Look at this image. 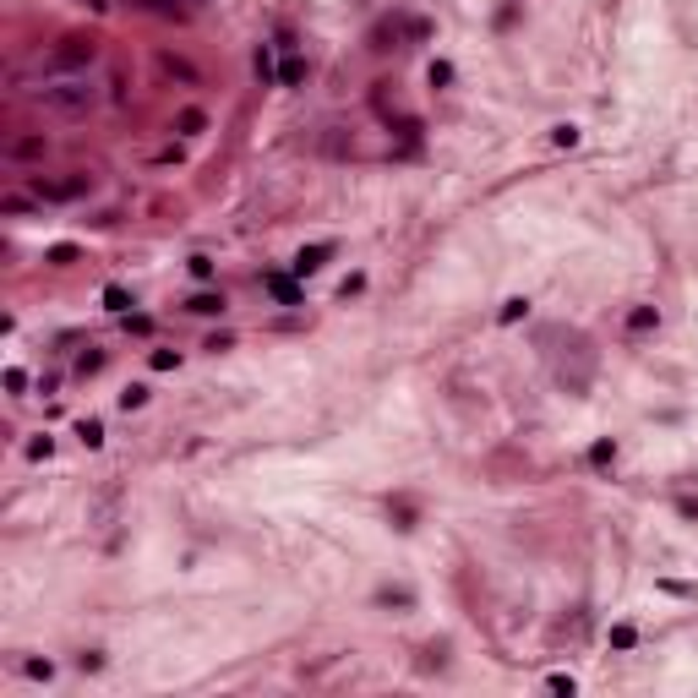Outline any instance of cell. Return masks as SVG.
<instances>
[{
	"mask_svg": "<svg viewBox=\"0 0 698 698\" xmlns=\"http://www.w3.org/2000/svg\"><path fill=\"white\" fill-rule=\"evenodd\" d=\"M279 82H284V87H301V82H306V61H301V55H290V61L279 66Z\"/></svg>",
	"mask_w": 698,
	"mask_h": 698,
	"instance_id": "cell-8",
	"label": "cell"
},
{
	"mask_svg": "<svg viewBox=\"0 0 698 698\" xmlns=\"http://www.w3.org/2000/svg\"><path fill=\"white\" fill-rule=\"evenodd\" d=\"M137 6H148V11H169V17H180V6H175V0H137Z\"/></svg>",
	"mask_w": 698,
	"mask_h": 698,
	"instance_id": "cell-25",
	"label": "cell"
},
{
	"mask_svg": "<svg viewBox=\"0 0 698 698\" xmlns=\"http://www.w3.org/2000/svg\"><path fill=\"white\" fill-rule=\"evenodd\" d=\"M82 191H93V175H87V169H72L66 180L39 186V197H44V202H72V197H82Z\"/></svg>",
	"mask_w": 698,
	"mask_h": 698,
	"instance_id": "cell-3",
	"label": "cell"
},
{
	"mask_svg": "<svg viewBox=\"0 0 698 698\" xmlns=\"http://www.w3.org/2000/svg\"><path fill=\"white\" fill-rule=\"evenodd\" d=\"M77 437L87 442V448H98V442H104V426H98V420H82V426H77Z\"/></svg>",
	"mask_w": 698,
	"mask_h": 698,
	"instance_id": "cell-13",
	"label": "cell"
},
{
	"mask_svg": "<svg viewBox=\"0 0 698 698\" xmlns=\"http://www.w3.org/2000/svg\"><path fill=\"white\" fill-rule=\"evenodd\" d=\"M524 311H530V301H524V295H513V301H508V306H502V322H519V316H524Z\"/></svg>",
	"mask_w": 698,
	"mask_h": 698,
	"instance_id": "cell-17",
	"label": "cell"
},
{
	"mask_svg": "<svg viewBox=\"0 0 698 698\" xmlns=\"http://www.w3.org/2000/svg\"><path fill=\"white\" fill-rule=\"evenodd\" d=\"M191 279H213V257H191Z\"/></svg>",
	"mask_w": 698,
	"mask_h": 698,
	"instance_id": "cell-20",
	"label": "cell"
},
{
	"mask_svg": "<svg viewBox=\"0 0 698 698\" xmlns=\"http://www.w3.org/2000/svg\"><path fill=\"white\" fill-rule=\"evenodd\" d=\"M257 77H262V82L273 77V55H268V50H257Z\"/></svg>",
	"mask_w": 698,
	"mask_h": 698,
	"instance_id": "cell-24",
	"label": "cell"
},
{
	"mask_svg": "<svg viewBox=\"0 0 698 698\" xmlns=\"http://www.w3.org/2000/svg\"><path fill=\"white\" fill-rule=\"evenodd\" d=\"M77 6H93V11H98V6H104V0H77Z\"/></svg>",
	"mask_w": 698,
	"mask_h": 698,
	"instance_id": "cell-27",
	"label": "cell"
},
{
	"mask_svg": "<svg viewBox=\"0 0 698 698\" xmlns=\"http://www.w3.org/2000/svg\"><path fill=\"white\" fill-rule=\"evenodd\" d=\"M6 164H33V158H44V137H11L6 148H0Z\"/></svg>",
	"mask_w": 698,
	"mask_h": 698,
	"instance_id": "cell-4",
	"label": "cell"
},
{
	"mask_svg": "<svg viewBox=\"0 0 698 698\" xmlns=\"http://www.w3.org/2000/svg\"><path fill=\"white\" fill-rule=\"evenodd\" d=\"M175 360H180V355H169V349H153V371H169Z\"/></svg>",
	"mask_w": 698,
	"mask_h": 698,
	"instance_id": "cell-26",
	"label": "cell"
},
{
	"mask_svg": "<svg viewBox=\"0 0 698 698\" xmlns=\"http://www.w3.org/2000/svg\"><path fill=\"white\" fill-rule=\"evenodd\" d=\"M448 82H453V66H448V61H437V66H431V87H448Z\"/></svg>",
	"mask_w": 698,
	"mask_h": 698,
	"instance_id": "cell-19",
	"label": "cell"
},
{
	"mask_svg": "<svg viewBox=\"0 0 698 698\" xmlns=\"http://www.w3.org/2000/svg\"><path fill=\"white\" fill-rule=\"evenodd\" d=\"M655 322H660V316H655V306H638L633 316H627V327H633V333H649Z\"/></svg>",
	"mask_w": 698,
	"mask_h": 698,
	"instance_id": "cell-9",
	"label": "cell"
},
{
	"mask_svg": "<svg viewBox=\"0 0 698 698\" xmlns=\"http://www.w3.org/2000/svg\"><path fill=\"white\" fill-rule=\"evenodd\" d=\"M50 448H55L50 437H33V442H28V459H50Z\"/></svg>",
	"mask_w": 698,
	"mask_h": 698,
	"instance_id": "cell-21",
	"label": "cell"
},
{
	"mask_svg": "<svg viewBox=\"0 0 698 698\" xmlns=\"http://www.w3.org/2000/svg\"><path fill=\"white\" fill-rule=\"evenodd\" d=\"M72 257H77V246H55V251H50V262H55V268H66Z\"/></svg>",
	"mask_w": 698,
	"mask_h": 698,
	"instance_id": "cell-23",
	"label": "cell"
},
{
	"mask_svg": "<svg viewBox=\"0 0 698 698\" xmlns=\"http://www.w3.org/2000/svg\"><path fill=\"white\" fill-rule=\"evenodd\" d=\"M327 257H333V240H322V246H306V251L295 257V279H306V273H322V268H327Z\"/></svg>",
	"mask_w": 698,
	"mask_h": 698,
	"instance_id": "cell-5",
	"label": "cell"
},
{
	"mask_svg": "<svg viewBox=\"0 0 698 698\" xmlns=\"http://www.w3.org/2000/svg\"><path fill=\"white\" fill-rule=\"evenodd\" d=\"M268 295H273L279 306H301V290H295L290 273H268Z\"/></svg>",
	"mask_w": 698,
	"mask_h": 698,
	"instance_id": "cell-6",
	"label": "cell"
},
{
	"mask_svg": "<svg viewBox=\"0 0 698 698\" xmlns=\"http://www.w3.org/2000/svg\"><path fill=\"white\" fill-rule=\"evenodd\" d=\"M611 459H617L611 442H595V448H589V464H611Z\"/></svg>",
	"mask_w": 698,
	"mask_h": 698,
	"instance_id": "cell-18",
	"label": "cell"
},
{
	"mask_svg": "<svg viewBox=\"0 0 698 698\" xmlns=\"http://www.w3.org/2000/svg\"><path fill=\"white\" fill-rule=\"evenodd\" d=\"M22 671H28V677H33V682H50V677H55V666H50V660H28V666H22Z\"/></svg>",
	"mask_w": 698,
	"mask_h": 698,
	"instance_id": "cell-16",
	"label": "cell"
},
{
	"mask_svg": "<svg viewBox=\"0 0 698 698\" xmlns=\"http://www.w3.org/2000/svg\"><path fill=\"white\" fill-rule=\"evenodd\" d=\"M77 371H82V377H93V371H104V349H87V355H82V360H77Z\"/></svg>",
	"mask_w": 698,
	"mask_h": 698,
	"instance_id": "cell-12",
	"label": "cell"
},
{
	"mask_svg": "<svg viewBox=\"0 0 698 698\" xmlns=\"http://www.w3.org/2000/svg\"><path fill=\"white\" fill-rule=\"evenodd\" d=\"M633 644H638V633H633L627 622H622V627H611V649H633Z\"/></svg>",
	"mask_w": 698,
	"mask_h": 698,
	"instance_id": "cell-15",
	"label": "cell"
},
{
	"mask_svg": "<svg viewBox=\"0 0 698 698\" xmlns=\"http://www.w3.org/2000/svg\"><path fill=\"white\" fill-rule=\"evenodd\" d=\"M93 61H98V39H93V33H66V39L55 44V55H50L55 72H82V66H93Z\"/></svg>",
	"mask_w": 698,
	"mask_h": 698,
	"instance_id": "cell-2",
	"label": "cell"
},
{
	"mask_svg": "<svg viewBox=\"0 0 698 698\" xmlns=\"http://www.w3.org/2000/svg\"><path fill=\"white\" fill-rule=\"evenodd\" d=\"M104 306L109 311H131V295H126L120 284H109V290H104Z\"/></svg>",
	"mask_w": 698,
	"mask_h": 698,
	"instance_id": "cell-11",
	"label": "cell"
},
{
	"mask_svg": "<svg viewBox=\"0 0 698 698\" xmlns=\"http://www.w3.org/2000/svg\"><path fill=\"white\" fill-rule=\"evenodd\" d=\"M142 404H148V388H126V393H120V409H126V415L142 409Z\"/></svg>",
	"mask_w": 698,
	"mask_h": 698,
	"instance_id": "cell-14",
	"label": "cell"
},
{
	"mask_svg": "<svg viewBox=\"0 0 698 698\" xmlns=\"http://www.w3.org/2000/svg\"><path fill=\"white\" fill-rule=\"evenodd\" d=\"M77 666H82V671H104V655H98V649H87V655H77Z\"/></svg>",
	"mask_w": 698,
	"mask_h": 698,
	"instance_id": "cell-22",
	"label": "cell"
},
{
	"mask_svg": "<svg viewBox=\"0 0 698 698\" xmlns=\"http://www.w3.org/2000/svg\"><path fill=\"white\" fill-rule=\"evenodd\" d=\"M186 311H191V316H219V311H224V295H191Z\"/></svg>",
	"mask_w": 698,
	"mask_h": 698,
	"instance_id": "cell-7",
	"label": "cell"
},
{
	"mask_svg": "<svg viewBox=\"0 0 698 698\" xmlns=\"http://www.w3.org/2000/svg\"><path fill=\"white\" fill-rule=\"evenodd\" d=\"M93 98H98V87H93L87 77H66V82H50V87H39V104H44V109H61V115L93 109Z\"/></svg>",
	"mask_w": 698,
	"mask_h": 698,
	"instance_id": "cell-1",
	"label": "cell"
},
{
	"mask_svg": "<svg viewBox=\"0 0 698 698\" xmlns=\"http://www.w3.org/2000/svg\"><path fill=\"white\" fill-rule=\"evenodd\" d=\"M202 126H208V115H202V109H186V115H180V137H197Z\"/></svg>",
	"mask_w": 698,
	"mask_h": 698,
	"instance_id": "cell-10",
	"label": "cell"
}]
</instances>
